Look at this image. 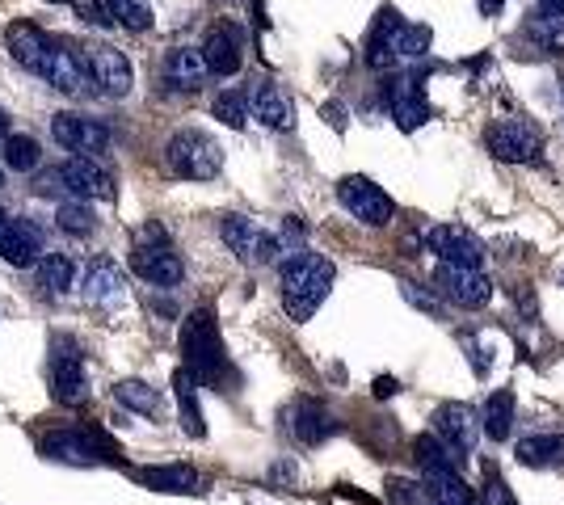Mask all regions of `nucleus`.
Listing matches in <instances>:
<instances>
[{
  "mask_svg": "<svg viewBox=\"0 0 564 505\" xmlns=\"http://www.w3.org/2000/svg\"><path fill=\"white\" fill-rule=\"evenodd\" d=\"M333 287V261L316 253H295L282 261V303L295 320H308Z\"/></svg>",
  "mask_w": 564,
  "mask_h": 505,
  "instance_id": "f257e3e1",
  "label": "nucleus"
},
{
  "mask_svg": "<svg viewBox=\"0 0 564 505\" xmlns=\"http://www.w3.org/2000/svg\"><path fill=\"white\" fill-rule=\"evenodd\" d=\"M181 354H186V371L203 383H219L228 375V358H224V341H219L215 316L207 308L190 312L186 329H181Z\"/></svg>",
  "mask_w": 564,
  "mask_h": 505,
  "instance_id": "f03ea898",
  "label": "nucleus"
},
{
  "mask_svg": "<svg viewBox=\"0 0 564 505\" xmlns=\"http://www.w3.org/2000/svg\"><path fill=\"white\" fill-rule=\"evenodd\" d=\"M165 165L177 177L211 181V177H219V169H224V148L203 131H177L165 144Z\"/></svg>",
  "mask_w": 564,
  "mask_h": 505,
  "instance_id": "7ed1b4c3",
  "label": "nucleus"
},
{
  "mask_svg": "<svg viewBox=\"0 0 564 505\" xmlns=\"http://www.w3.org/2000/svg\"><path fill=\"white\" fill-rule=\"evenodd\" d=\"M485 144L497 160H506V165H535L543 156V135L527 118H501V123L489 127Z\"/></svg>",
  "mask_w": 564,
  "mask_h": 505,
  "instance_id": "20e7f679",
  "label": "nucleus"
},
{
  "mask_svg": "<svg viewBox=\"0 0 564 505\" xmlns=\"http://www.w3.org/2000/svg\"><path fill=\"white\" fill-rule=\"evenodd\" d=\"M337 198H341V207L367 228H388L392 215H396V202L379 190L371 177H341L337 181Z\"/></svg>",
  "mask_w": 564,
  "mask_h": 505,
  "instance_id": "39448f33",
  "label": "nucleus"
},
{
  "mask_svg": "<svg viewBox=\"0 0 564 505\" xmlns=\"http://www.w3.org/2000/svg\"><path fill=\"white\" fill-rule=\"evenodd\" d=\"M219 232H224V245H228L240 261H253V266H266V261H274V257L282 253L278 236L266 232V228H261L257 219H249V215H228Z\"/></svg>",
  "mask_w": 564,
  "mask_h": 505,
  "instance_id": "423d86ee",
  "label": "nucleus"
},
{
  "mask_svg": "<svg viewBox=\"0 0 564 505\" xmlns=\"http://www.w3.org/2000/svg\"><path fill=\"white\" fill-rule=\"evenodd\" d=\"M59 181H64L76 198H102V202L114 198V190H118L114 169L102 156H85V152H76L72 160L59 165Z\"/></svg>",
  "mask_w": 564,
  "mask_h": 505,
  "instance_id": "0eeeda50",
  "label": "nucleus"
},
{
  "mask_svg": "<svg viewBox=\"0 0 564 505\" xmlns=\"http://www.w3.org/2000/svg\"><path fill=\"white\" fill-rule=\"evenodd\" d=\"M426 245L438 261H451V266H485V240H480L476 232L459 228V224H438L426 232Z\"/></svg>",
  "mask_w": 564,
  "mask_h": 505,
  "instance_id": "6e6552de",
  "label": "nucleus"
},
{
  "mask_svg": "<svg viewBox=\"0 0 564 505\" xmlns=\"http://www.w3.org/2000/svg\"><path fill=\"white\" fill-rule=\"evenodd\" d=\"M51 135H55V144H64L68 152H85V156L106 152L114 139L102 118H89V114H55Z\"/></svg>",
  "mask_w": 564,
  "mask_h": 505,
  "instance_id": "1a4fd4ad",
  "label": "nucleus"
},
{
  "mask_svg": "<svg viewBox=\"0 0 564 505\" xmlns=\"http://www.w3.org/2000/svg\"><path fill=\"white\" fill-rule=\"evenodd\" d=\"M434 282L451 303H459V308H485V303L493 299V282L476 266H451V261H442Z\"/></svg>",
  "mask_w": 564,
  "mask_h": 505,
  "instance_id": "9d476101",
  "label": "nucleus"
},
{
  "mask_svg": "<svg viewBox=\"0 0 564 505\" xmlns=\"http://www.w3.org/2000/svg\"><path fill=\"white\" fill-rule=\"evenodd\" d=\"M480 430H485V421H476V413L468 409V404H442V409H434V434L463 459L476 451Z\"/></svg>",
  "mask_w": 564,
  "mask_h": 505,
  "instance_id": "9b49d317",
  "label": "nucleus"
},
{
  "mask_svg": "<svg viewBox=\"0 0 564 505\" xmlns=\"http://www.w3.org/2000/svg\"><path fill=\"white\" fill-rule=\"evenodd\" d=\"M89 72H93V85L106 97H127L131 85H135L131 59L123 51H114V47H93L89 51Z\"/></svg>",
  "mask_w": 564,
  "mask_h": 505,
  "instance_id": "f8f14e48",
  "label": "nucleus"
},
{
  "mask_svg": "<svg viewBox=\"0 0 564 505\" xmlns=\"http://www.w3.org/2000/svg\"><path fill=\"white\" fill-rule=\"evenodd\" d=\"M388 106L400 131H417L426 123L430 106H426V93H421V76H396L388 85Z\"/></svg>",
  "mask_w": 564,
  "mask_h": 505,
  "instance_id": "ddd939ff",
  "label": "nucleus"
},
{
  "mask_svg": "<svg viewBox=\"0 0 564 505\" xmlns=\"http://www.w3.org/2000/svg\"><path fill=\"white\" fill-rule=\"evenodd\" d=\"M245 97H249V114L257 118L261 127L287 131V127L295 123V106H291V97L282 93L278 85H270V80H253Z\"/></svg>",
  "mask_w": 564,
  "mask_h": 505,
  "instance_id": "4468645a",
  "label": "nucleus"
},
{
  "mask_svg": "<svg viewBox=\"0 0 564 505\" xmlns=\"http://www.w3.org/2000/svg\"><path fill=\"white\" fill-rule=\"evenodd\" d=\"M43 80H47L51 89H59V93H72V97H80V93L89 89L93 72H89V64H85V59H76L68 47H51L47 64H43Z\"/></svg>",
  "mask_w": 564,
  "mask_h": 505,
  "instance_id": "2eb2a0df",
  "label": "nucleus"
},
{
  "mask_svg": "<svg viewBox=\"0 0 564 505\" xmlns=\"http://www.w3.org/2000/svg\"><path fill=\"white\" fill-rule=\"evenodd\" d=\"M38 257H43V236H38V228L26 224V219H9V224L0 228V261L26 270Z\"/></svg>",
  "mask_w": 564,
  "mask_h": 505,
  "instance_id": "dca6fc26",
  "label": "nucleus"
},
{
  "mask_svg": "<svg viewBox=\"0 0 564 505\" xmlns=\"http://www.w3.org/2000/svg\"><path fill=\"white\" fill-rule=\"evenodd\" d=\"M211 76V64H207V55L203 51H194V47H173L165 55V80L173 89H203V80Z\"/></svg>",
  "mask_w": 564,
  "mask_h": 505,
  "instance_id": "f3484780",
  "label": "nucleus"
},
{
  "mask_svg": "<svg viewBox=\"0 0 564 505\" xmlns=\"http://www.w3.org/2000/svg\"><path fill=\"white\" fill-rule=\"evenodd\" d=\"M135 274L156 282V287H173V282L186 278V266L165 245H144V249H135Z\"/></svg>",
  "mask_w": 564,
  "mask_h": 505,
  "instance_id": "a211bd4d",
  "label": "nucleus"
},
{
  "mask_svg": "<svg viewBox=\"0 0 564 505\" xmlns=\"http://www.w3.org/2000/svg\"><path fill=\"white\" fill-rule=\"evenodd\" d=\"M514 459L522 468H564V434H527L518 438Z\"/></svg>",
  "mask_w": 564,
  "mask_h": 505,
  "instance_id": "6ab92c4d",
  "label": "nucleus"
},
{
  "mask_svg": "<svg viewBox=\"0 0 564 505\" xmlns=\"http://www.w3.org/2000/svg\"><path fill=\"white\" fill-rule=\"evenodd\" d=\"M51 383H55L59 404H85L89 400V379H85V367H80L76 354H59L51 362Z\"/></svg>",
  "mask_w": 564,
  "mask_h": 505,
  "instance_id": "aec40b11",
  "label": "nucleus"
},
{
  "mask_svg": "<svg viewBox=\"0 0 564 505\" xmlns=\"http://www.w3.org/2000/svg\"><path fill=\"white\" fill-rule=\"evenodd\" d=\"M9 51H13V59H17V64H22L26 72L43 76V64H47L51 47H47V38L38 34L30 22H17V26H9Z\"/></svg>",
  "mask_w": 564,
  "mask_h": 505,
  "instance_id": "412c9836",
  "label": "nucleus"
},
{
  "mask_svg": "<svg viewBox=\"0 0 564 505\" xmlns=\"http://www.w3.org/2000/svg\"><path fill=\"white\" fill-rule=\"evenodd\" d=\"M203 55L215 76H236L240 72V38L228 26H215L203 43Z\"/></svg>",
  "mask_w": 564,
  "mask_h": 505,
  "instance_id": "4be33fe9",
  "label": "nucleus"
},
{
  "mask_svg": "<svg viewBox=\"0 0 564 505\" xmlns=\"http://www.w3.org/2000/svg\"><path fill=\"white\" fill-rule=\"evenodd\" d=\"M413 459H417V468L426 472V476H438V472H459V463H463V455H455V451H451L438 434H421V438L413 442Z\"/></svg>",
  "mask_w": 564,
  "mask_h": 505,
  "instance_id": "5701e85b",
  "label": "nucleus"
},
{
  "mask_svg": "<svg viewBox=\"0 0 564 505\" xmlns=\"http://www.w3.org/2000/svg\"><path fill=\"white\" fill-rule=\"evenodd\" d=\"M522 34H527V43L543 55H560L564 51V17L560 13H548L539 9L527 26H522Z\"/></svg>",
  "mask_w": 564,
  "mask_h": 505,
  "instance_id": "b1692460",
  "label": "nucleus"
},
{
  "mask_svg": "<svg viewBox=\"0 0 564 505\" xmlns=\"http://www.w3.org/2000/svg\"><path fill=\"white\" fill-rule=\"evenodd\" d=\"M85 295L93 303H102V308L118 303L123 299V270H118L114 261H93L89 274H85Z\"/></svg>",
  "mask_w": 564,
  "mask_h": 505,
  "instance_id": "393cba45",
  "label": "nucleus"
},
{
  "mask_svg": "<svg viewBox=\"0 0 564 505\" xmlns=\"http://www.w3.org/2000/svg\"><path fill=\"white\" fill-rule=\"evenodd\" d=\"M291 430L299 442H308V447H316V442H325L333 430H337V421L329 417V409H320L316 400H304L295 409V421H291Z\"/></svg>",
  "mask_w": 564,
  "mask_h": 505,
  "instance_id": "a878e982",
  "label": "nucleus"
},
{
  "mask_svg": "<svg viewBox=\"0 0 564 505\" xmlns=\"http://www.w3.org/2000/svg\"><path fill=\"white\" fill-rule=\"evenodd\" d=\"M426 497H430V505H480L476 493L468 489V480H463L459 472L426 476Z\"/></svg>",
  "mask_w": 564,
  "mask_h": 505,
  "instance_id": "bb28decb",
  "label": "nucleus"
},
{
  "mask_svg": "<svg viewBox=\"0 0 564 505\" xmlns=\"http://www.w3.org/2000/svg\"><path fill=\"white\" fill-rule=\"evenodd\" d=\"M102 9L114 26H123L131 34H144L152 30V5L148 0H102Z\"/></svg>",
  "mask_w": 564,
  "mask_h": 505,
  "instance_id": "cd10ccee",
  "label": "nucleus"
},
{
  "mask_svg": "<svg viewBox=\"0 0 564 505\" xmlns=\"http://www.w3.org/2000/svg\"><path fill=\"white\" fill-rule=\"evenodd\" d=\"M514 430V392L510 388H497L485 404V434L493 442H506Z\"/></svg>",
  "mask_w": 564,
  "mask_h": 505,
  "instance_id": "c85d7f7f",
  "label": "nucleus"
},
{
  "mask_svg": "<svg viewBox=\"0 0 564 505\" xmlns=\"http://www.w3.org/2000/svg\"><path fill=\"white\" fill-rule=\"evenodd\" d=\"M72 278H76L72 257H64V253H47L43 261H38V287H43L47 295H64V291L72 287Z\"/></svg>",
  "mask_w": 564,
  "mask_h": 505,
  "instance_id": "c756f323",
  "label": "nucleus"
},
{
  "mask_svg": "<svg viewBox=\"0 0 564 505\" xmlns=\"http://www.w3.org/2000/svg\"><path fill=\"white\" fill-rule=\"evenodd\" d=\"M5 165L13 173H34L43 165V148H38V139L30 135H5Z\"/></svg>",
  "mask_w": 564,
  "mask_h": 505,
  "instance_id": "7c9ffc66",
  "label": "nucleus"
},
{
  "mask_svg": "<svg viewBox=\"0 0 564 505\" xmlns=\"http://www.w3.org/2000/svg\"><path fill=\"white\" fill-rule=\"evenodd\" d=\"M55 224L68 236H93L97 232V215H93V207H85V198H72V202H64V207L55 211Z\"/></svg>",
  "mask_w": 564,
  "mask_h": 505,
  "instance_id": "2f4dec72",
  "label": "nucleus"
},
{
  "mask_svg": "<svg viewBox=\"0 0 564 505\" xmlns=\"http://www.w3.org/2000/svg\"><path fill=\"white\" fill-rule=\"evenodd\" d=\"M430 26H409V22H400L396 30H392V51H396V59H421L430 51Z\"/></svg>",
  "mask_w": 564,
  "mask_h": 505,
  "instance_id": "473e14b6",
  "label": "nucleus"
},
{
  "mask_svg": "<svg viewBox=\"0 0 564 505\" xmlns=\"http://www.w3.org/2000/svg\"><path fill=\"white\" fill-rule=\"evenodd\" d=\"M114 396H118V404H127L131 413H144V417H156L160 413V396L148 388V383H139V379H123L114 388Z\"/></svg>",
  "mask_w": 564,
  "mask_h": 505,
  "instance_id": "72a5a7b5",
  "label": "nucleus"
},
{
  "mask_svg": "<svg viewBox=\"0 0 564 505\" xmlns=\"http://www.w3.org/2000/svg\"><path fill=\"white\" fill-rule=\"evenodd\" d=\"M173 388H177V404H181V413H186V430L194 438H203V413H198V400H194V371H177L173 375Z\"/></svg>",
  "mask_w": 564,
  "mask_h": 505,
  "instance_id": "f704fd0d",
  "label": "nucleus"
},
{
  "mask_svg": "<svg viewBox=\"0 0 564 505\" xmlns=\"http://www.w3.org/2000/svg\"><path fill=\"white\" fill-rule=\"evenodd\" d=\"M211 110H215V118H219V123H228V127H236V131L249 123V97H245V93H236V89L219 93Z\"/></svg>",
  "mask_w": 564,
  "mask_h": 505,
  "instance_id": "c9c22d12",
  "label": "nucleus"
},
{
  "mask_svg": "<svg viewBox=\"0 0 564 505\" xmlns=\"http://www.w3.org/2000/svg\"><path fill=\"white\" fill-rule=\"evenodd\" d=\"M400 291H405V299L413 303V308L430 312V316H442V303L434 299V291H421V287H413V282H400Z\"/></svg>",
  "mask_w": 564,
  "mask_h": 505,
  "instance_id": "e433bc0d",
  "label": "nucleus"
},
{
  "mask_svg": "<svg viewBox=\"0 0 564 505\" xmlns=\"http://www.w3.org/2000/svg\"><path fill=\"white\" fill-rule=\"evenodd\" d=\"M421 497H426V489H417L413 480H392L388 484V501L392 505H417Z\"/></svg>",
  "mask_w": 564,
  "mask_h": 505,
  "instance_id": "4c0bfd02",
  "label": "nucleus"
},
{
  "mask_svg": "<svg viewBox=\"0 0 564 505\" xmlns=\"http://www.w3.org/2000/svg\"><path fill=\"white\" fill-rule=\"evenodd\" d=\"M485 505H518V497L510 493V484L501 480L497 472H489V493H485Z\"/></svg>",
  "mask_w": 564,
  "mask_h": 505,
  "instance_id": "58836bf2",
  "label": "nucleus"
},
{
  "mask_svg": "<svg viewBox=\"0 0 564 505\" xmlns=\"http://www.w3.org/2000/svg\"><path fill=\"white\" fill-rule=\"evenodd\" d=\"M148 484H165V489H181V484H194V472L186 468H169V472H148Z\"/></svg>",
  "mask_w": 564,
  "mask_h": 505,
  "instance_id": "ea45409f",
  "label": "nucleus"
},
{
  "mask_svg": "<svg viewBox=\"0 0 564 505\" xmlns=\"http://www.w3.org/2000/svg\"><path fill=\"white\" fill-rule=\"evenodd\" d=\"M396 392H400V383H396V379H388V375H384V379H375V396H379V400H388V396H396Z\"/></svg>",
  "mask_w": 564,
  "mask_h": 505,
  "instance_id": "a19ab883",
  "label": "nucleus"
},
{
  "mask_svg": "<svg viewBox=\"0 0 564 505\" xmlns=\"http://www.w3.org/2000/svg\"><path fill=\"white\" fill-rule=\"evenodd\" d=\"M539 9H548V13H560V17H564V0H539Z\"/></svg>",
  "mask_w": 564,
  "mask_h": 505,
  "instance_id": "79ce46f5",
  "label": "nucleus"
},
{
  "mask_svg": "<svg viewBox=\"0 0 564 505\" xmlns=\"http://www.w3.org/2000/svg\"><path fill=\"white\" fill-rule=\"evenodd\" d=\"M501 5H506V0H480V13H497Z\"/></svg>",
  "mask_w": 564,
  "mask_h": 505,
  "instance_id": "37998d69",
  "label": "nucleus"
},
{
  "mask_svg": "<svg viewBox=\"0 0 564 505\" xmlns=\"http://www.w3.org/2000/svg\"><path fill=\"white\" fill-rule=\"evenodd\" d=\"M9 224V215H5V207H0V228H5Z\"/></svg>",
  "mask_w": 564,
  "mask_h": 505,
  "instance_id": "c03bdc74",
  "label": "nucleus"
},
{
  "mask_svg": "<svg viewBox=\"0 0 564 505\" xmlns=\"http://www.w3.org/2000/svg\"><path fill=\"white\" fill-rule=\"evenodd\" d=\"M51 5H64V0H51Z\"/></svg>",
  "mask_w": 564,
  "mask_h": 505,
  "instance_id": "a18cd8bd",
  "label": "nucleus"
},
{
  "mask_svg": "<svg viewBox=\"0 0 564 505\" xmlns=\"http://www.w3.org/2000/svg\"><path fill=\"white\" fill-rule=\"evenodd\" d=\"M0 181H5V173H0Z\"/></svg>",
  "mask_w": 564,
  "mask_h": 505,
  "instance_id": "49530a36",
  "label": "nucleus"
}]
</instances>
